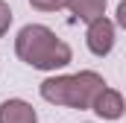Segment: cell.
Wrapping results in <instances>:
<instances>
[{"label":"cell","instance_id":"8","mask_svg":"<svg viewBox=\"0 0 126 123\" xmlns=\"http://www.w3.org/2000/svg\"><path fill=\"white\" fill-rule=\"evenodd\" d=\"M9 27H12V9L6 0H0V38L9 32Z\"/></svg>","mask_w":126,"mask_h":123},{"label":"cell","instance_id":"5","mask_svg":"<svg viewBox=\"0 0 126 123\" xmlns=\"http://www.w3.org/2000/svg\"><path fill=\"white\" fill-rule=\"evenodd\" d=\"M0 123H38V114L27 100L9 97L0 103Z\"/></svg>","mask_w":126,"mask_h":123},{"label":"cell","instance_id":"3","mask_svg":"<svg viewBox=\"0 0 126 123\" xmlns=\"http://www.w3.org/2000/svg\"><path fill=\"white\" fill-rule=\"evenodd\" d=\"M114 41H117L114 21H109L106 15H100L97 21H91V24H88V30H85V44H88V50L94 53L97 59L109 56V53L114 50Z\"/></svg>","mask_w":126,"mask_h":123},{"label":"cell","instance_id":"7","mask_svg":"<svg viewBox=\"0 0 126 123\" xmlns=\"http://www.w3.org/2000/svg\"><path fill=\"white\" fill-rule=\"evenodd\" d=\"M30 6L38 12H62L67 9V0H30Z\"/></svg>","mask_w":126,"mask_h":123},{"label":"cell","instance_id":"9","mask_svg":"<svg viewBox=\"0 0 126 123\" xmlns=\"http://www.w3.org/2000/svg\"><path fill=\"white\" fill-rule=\"evenodd\" d=\"M114 24H117L120 30H126V0H120V3H117V12H114Z\"/></svg>","mask_w":126,"mask_h":123},{"label":"cell","instance_id":"4","mask_svg":"<svg viewBox=\"0 0 126 123\" xmlns=\"http://www.w3.org/2000/svg\"><path fill=\"white\" fill-rule=\"evenodd\" d=\"M91 111H94L97 117H103V120H120L126 111V100L123 94L117 91V88H103V91L94 97V106H91Z\"/></svg>","mask_w":126,"mask_h":123},{"label":"cell","instance_id":"2","mask_svg":"<svg viewBox=\"0 0 126 123\" xmlns=\"http://www.w3.org/2000/svg\"><path fill=\"white\" fill-rule=\"evenodd\" d=\"M103 88H106V79L97 70H79V73H56V76H47L38 85V94L50 106H64V108H76V111H91L94 97Z\"/></svg>","mask_w":126,"mask_h":123},{"label":"cell","instance_id":"1","mask_svg":"<svg viewBox=\"0 0 126 123\" xmlns=\"http://www.w3.org/2000/svg\"><path fill=\"white\" fill-rule=\"evenodd\" d=\"M15 56L30 64L32 70H44V73H56L73 62L70 44L62 41L56 32L44 24H27L15 35Z\"/></svg>","mask_w":126,"mask_h":123},{"label":"cell","instance_id":"6","mask_svg":"<svg viewBox=\"0 0 126 123\" xmlns=\"http://www.w3.org/2000/svg\"><path fill=\"white\" fill-rule=\"evenodd\" d=\"M106 6H109V0H67L70 15L82 24H91L100 15H106Z\"/></svg>","mask_w":126,"mask_h":123}]
</instances>
